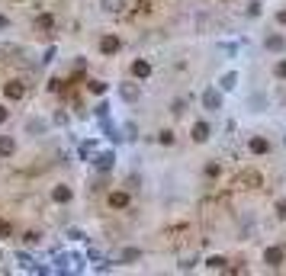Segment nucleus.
Returning <instances> with one entry per match:
<instances>
[{
    "mask_svg": "<svg viewBox=\"0 0 286 276\" xmlns=\"http://www.w3.org/2000/svg\"><path fill=\"white\" fill-rule=\"evenodd\" d=\"M93 164H97L100 170H109L113 164H116V154H113V151H100L97 158H93Z\"/></svg>",
    "mask_w": 286,
    "mask_h": 276,
    "instance_id": "f257e3e1",
    "label": "nucleus"
},
{
    "mask_svg": "<svg viewBox=\"0 0 286 276\" xmlns=\"http://www.w3.org/2000/svg\"><path fill=\"white\" fill-rule=\"evenodd\" d=\"M3 93H7L10 100H23V97H26V87H23V84H16V80H10V84L3 87Z\"/></svg>",
    "mask_w": 286,
    "mask_h": 276,
    "instance_id": "f03ea898",
    "label": "nucleus"
},
{
    "mask_svg": "<svg viewBox=\"0 0 286 276\" xmlns=\"http://www.w3.org/2000/svg\"><path fill=\"white\" fill-rule=\"evenodd\" d=\"M203 106H206V109H219V106H222L219 90H206V93H203Z\"/></svg>",
    "mask_w": 286,
    "mask_h": 276,
    "instance_id": "7ed1b4c3",
    "label": "nucleus"
},
{
    "mask_svg": "<svg viewBox=\"0 0 286 276\" xmlns=\"http://www.w3.org/2000/svg\"><path fill=\"white\" fill-rule=\"evenodd\" d=\"M139 257H142L139 247H125V251H119L116 260H119V263H132V260H139Z\"/></svg>",
    "mask_w": 286,
    "mask_h": 276,
    "instance_id": "20e7f679",
    "label": "nucleus"
},
{
    "mask_svg": "<svg viewBox=\"0 0 286 276\" xmlns=\"http://www.w3.org/2000/svg\"><path fill=\"white\" fill-rule=\"evenodd\" d=\"M13 151H16V141L10 135H0V154H3V158H10Z\"/></svg>",
    "mask_w": 286,
    "mask_h": 276,
    "instance_id": "39448f33",
    "label": "nucleus"
},
{
    "mask_svg": "<svg viewBox=\"0 0 286 276\" xmlns=\"http://www.w3.org/2000/svg\"><path fill=\"white\" fill-rule=\"evenodd\" d=\"M71 196H74V193H71L68 186H55V190H52V199L55 202H71Z\"/></svg>",
    "mask_w": 286,
    "mask_h": 276,
    "instance_id": "423d86ee",
    "label": "nucleus"
},
{
    "mask_svg": "<svg viewBox=\"0 0 286 276\" xmlns=\"http://www.w3.org/2000/svg\"><path fill=\"white\" fill-rule=\"evenodd\" d=\"M100 48L106 55H113V52H119V39L116 36H103V42H100Z\"/></svg>",
    "mask_w": 286,
    "mask_h": 276,
    "instance_id": "0eeeda50",
    "label": "nucleus"
},
{
    "mask_svg": "<svg viewBox=\"0 0 286 276\" xmlns=\"http://www.w3.org/2000/svg\"><path fill=\"white\" fill-rule=\"evenodd\" d=\"M264 260L270 263V267H277V263L283 260V251H280V247H267V254H264Z\"/></svg>",
    "mask_w": 286,
    "mask_h": 276,
    "instance_id": "6e6552de",
    "label": "nucleus"
},
{
    "mask_svg": "<svg viewBox=\"0 0 286 276\" xmlns=\"http://www.w3.org/2000/svg\"><path fill=\"white\" fill-rule=\"evenodd\" d=\"M16 263H20L23 270H36V273H39V267H36V257H29V254H16Z\"/></svg>",
    "mask_w": 286,
    "mask_h": 276,
    "instance_id": "1a4fd4ad",
    "label": "nucleus"
},
{
    "mask_svg": "<svg viewBox=\"0 0 286 276\" xmlns=\"http://www.w3.org/2000/svg\"><path fill=\"white\" fill-rule=\"evenodd\" d=\"M100 7L106 13H119V10H125V0H100Z\"/></svg>",
    "mask_w": 286,
    "mask_h": 276,
    "instance_id": "9d476101",
    "label": "nucleus"
},
{
    "mask_svg": "<svg viewBox=\"0 0 286 276\" xmlns=\"http://www.w3.org/2000/svg\"><path fill=\"white\" fill-rule=\"evenodd\" d=\"M219 84H222V90H235V84H238V74H235V71H228V74H222V80H219Z\"/></svg>",
    "mask_w": 286,
    "mask_h": 276,
    "instance_id": "9b49d317",
    "label": "nucleus"
},
{
    "mask_svg": "<svg viewBox=\"0 0 286 276\" xmlns=\"http://www.w3.org/2000/svg\"><path fill=\"white\" fill-rule=\"evenodd\" d=\"M132 74H135V77H148V74H151V64H148V61H135V64H132Z\"/></svg>",
    "mask_w": 286,
    "mask_h": 276,
    "instance_id": "f8f14e48",
    "label": "nucleus"
},
{
    "mask_svg": "<svg viewBox=\"0 0 286 276\" xmlns=\"http://www.w3.org/2000/svg\"><path fill=\"white\" fill-rule=\"evenodd\" d=\"M109 206H113V209L129 206V196H125V193H113V196H109Z\"/></svg>",
    "mask_w": 286,
    "mask_h": 276,
    "instance_id": "ddd939ff",
    "label": "nucleus"
},
{
    "mask_svg": "<svg viewBox=\"0 0 286 276\" xmlns=\"http://www.w3.org/2000/svg\"><path fill=\"white\" fill-rule=\"evenodd\" d=\"M193 138H196V141H206V138H209V125L206 122H196L193 125Z\"/></svg>",
    "mask_w": 286,
    "mask_h": 276,
    "instance_id": "4468645a",
    "label": "nucleus"
},
{
    "mask_svg": "<svg viewBox=\"0 0 286 276\" xmlns=\"http://www.w3.org/2000/svg\"><path fill=\"white\" fill-rule=\"evenodd\" d=\"M283 45H286V42H283V36H270V39H267V48H270V52H280Z\"/></svg>",
    "mask_w": 286,
    "mask_h": 276,
    "instance_id": "2eb2a0df",
    "label": "nucleus"
},
{
    "mask_svg": "<svg viewBox=\"0 0 286 276\" xmlns=\"http://www.w3.org/2000/svg\"><path fill=\"white\" fill-rule=\"evenodd\" d=\"M123 100H125V103L139 100V90H135V87H129V84H125V87H123Z\"/></svg>",
    "mask_w": 286,
    "mask_h": 276,
    "instance_id": "dca6fc26",
    "label": "nucleus"
},
{
    "mask_svg": "<svg viewBox=\"0 0 286 276\" xmlns=\"http://www.w3.org/2000/svg\"><path fill=\"white\" fill-rule=\"evenodd\" d=\"M267 148H270V145H267L264 138H254V141H251V151H254V154H264Z\"/></svg>",
    "mask_w": 286,
    "mask_h": 276,
    "instance_id": "f3484780",
    "label": "nucleus"
},
{
    "mask_svg": "<svg viewBox=\"0 0 286 276\" xmlns=\"http://www.w3.org/2000/svg\"><path fill=\"white\" fill-rule=\"evenodd\" d=\"M26 129H29V132H45V122H42V119H29Z\"/></svg>",
    "mask_w": 286,
    "mask_h": 276,
    "instance_id": "a211bd4d",
    "label": "nucleus"
},
{
    "mask_svg": "<svg viewBox=\"0 0 286 276\" xmlns=\"http://www.w3.org/2000/svg\"><path fill=\"white\" fill-rule=\"evenodd\" d=\"M206 267H209V270H225V260H222V257H209Z\"/></svg>",
    "mask_w": 286,
    "mask_h": 276,
    "instance_id": "6ab92c4d",
    "label": "nucleus"
},
{
    "mask_svg": "<svg viewBox=\"0 0 286 276\" xmlns=\"http://www.w3.org/2000/svg\"><path fill=\"white\" fill-rule=\"evenodd\" d=\"M87 87H90L93 93H106V84H103V80H90V84H87Z\"/></svg>",
    "mask_w": 286,
    "mask_h": 276,
    "instance_id": "aec40b11",
    "label": "nucleus"
},
{
    "mask_svg": "<svg viewBox=\"0 0 286 276\" xmlns=\"http://www.w3.org/2000/svg\"><path fill=\"white\" fill-rule=\"evenodd\" d=\"M52 23H55L52 16H39V23H36V26H39V29H48V26H52Z\"/></svg>",
    "mask_w": 286,
    "mask_h": 276,
    "instance_id": "412c9836",
    "label": "nucleus"
},
{
    "mask_svg": "<svg viewBox=\"0 0 286 276\" xmlns=\"http://www.w3.org/2000/svg\"><path fill=\"white\" fill-rule=\"evenodd\" d=\"M174 141V132H161V145H170Z\"/></svg>",
    "mask_w": 286,
    "mask_h": 276,
    "instance_id": "4be33fe9",
    "label": "nucleus"
},
{
    "mask_svg": "<svg viewBox=\"0 0 286 276\" xmlns=\"http://www.w3.org/2000/svg\"><path fill=\"white\" fill-rule=\"evenodd\" d=\"M10 235V222H0V238H7Z\"/></svg>",
    "mask_w": 286,
    "mask_h": 276,
    "instance_id": "5701e85b",
    "label": "nucleus"
},
{
    "mask_svg": "<svg viewBox=\"0 0 286 276\" xmlns=\"http://www.w3.org/2000/svg\"><path fill=\"white\" fill-rule=\"evenodd\" d=\"M277 77H286V61H280V64H277Z\"/></svg>",
    "mask_w": 286,
    "mask_h": 276,
    "instance_id": "b1692460",
    "label": "nucleus"
},
{
    "mask_svg": "<svg viewBox=\"0 0 286 276\" xmlns=\"http://www.w3.org/2000/svg\"><path fill=\"white\" fill-rule=\"evenodd\" d=\"M7 26H10V20L7 16H0V29H7Z\"/></svg>",
    "mask_w": 286,
    "mask_h": 276,
    "instance_id": "393cba45",
    "label": "nucleus"
},
{
    "mask_svg": "<svg viewBox=\"0 0 286 276\" xmlns=\"http://www.w3.org/2000/svg\"><path fill=\"white\" fill-rule=\"evenodd\" d=\"M7 116H10V113H7L3 106H0V122H7Z\"/></svg>",
    "mask_w": 286,
    "mask_h": 276,
    "instance_id": "a878e982",
    "label": "nucleus"
},
{
    "mask_svg": "<svg viewBox=\"0 0 286 276\" xmlns=\"http://www.w3.org/2000/svg\"><path fill=\"white\" fill-rule=\"evenodd\" d=\"M277 20H280V23H286V10H283V13H277Z\"/></svg>",
    "mask_w": 286,
    "mask_h": 276,
    "instance_id": "bb28decb",
    "label": "nucleus"
}]
</instances>
